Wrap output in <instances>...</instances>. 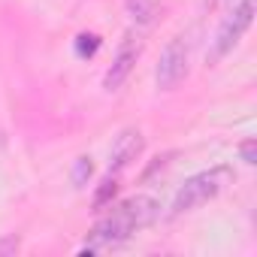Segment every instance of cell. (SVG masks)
<instances>
[{
  "mask_svg": "<svg viewBox=\"0 0 257 257\" xmlns=\"http://www.w3.org/2000/svg\"><path fill=\"white\" fill-rule=\"evenodd\" d=\"M239 158H242V164L251 167V164L257 161V143H254V140H245V143L239 146Z\"/></svg>",
  "mask_w": 257,
  "mask_h": 257,
  "instance_id": "12",
  "label": "cell"
},
{
  "mask_svg": "<svg viewBox=\"0 0 257 257\" xmlns=\"http://www.w3.org/2000/svg\"><path fill=\"white\" fill-rule=\"evenodd\" d=\"M115 194H118V182H115V176H109V179L97 188V194H94V209H97V212H103Z\"/></svg>",
  "mask_w": 257,
  "mask_h": 257,
  "instance_id": "8",
  "label": "cell"
},
{
  "mask_svg": "<svg viewBox=\"0 0 257 257\" xmlns=\"http://www.w3.org/2000/svg\"><path fill=\"white\" fill-rule=\"evenodd\" d=\"M230 179H233V173H230L227 167H212V170H206V173L191 176V179L176 191L173 215H185V212H191V209H197V206L215 200V197L230 185Z\"/></svg>",
  "mask_w": 257,
  "mask_h": 257,
  "instance_id": "2",
  "label": "cell"
},
{
  "mask_svg": "<svg viewBox=\"0 0 257 257\" xmlns=\"http://www.w3.org/2000/svg\"><path fill=\"white\" fill-rule=\"evenodd\" d=\"M19 248H22V239H19L16 233H10V236L0 239V257H13Z\"/></svg>",
  "mask_w": 257,
  "mask_h": 257,
  "instance_id": "11",
  "label": "cell"
},
{
  "mask_svg": "<svg viewBox=\"0 0 257 257\" xmlns=\"http://www.w3.org/2000/svg\"><path fill=\"white\" fill-rule=\"evenodd\" d=\"M161 218V206H158V200H152V197H131V200H124L115 212H109L94 230H91V236H88V245L82 248V251H103V248H115V245H121V242H127L137 230H143V227H149V224H155Z\"/></svg>",
  "mask_w": 257,
  "mask_h": 257,
  "instance_id": "1",
  "label": "cell"
},
{
  "mask_svg": "<svg viewBox=\"0 0 257 257\" xmlns=\"http://www.w3.org/2000/svg\"><path fill=\"white\" fill-rule=\"evenodd\" d=\"M137 58H140V43H137L134 37H127V40L121 43V49H118V55H115V61H112V67H109V73L103 76L106 91H118V88L127 82V76H131Z\"/></svg>",
  "mask_w": 257,
  "mask_h": 257,
  "instance_id": "6",
  "label": "cell"
},
{
  "mask_svg": "<svg viewBox=\"0 0 257 257\" xmlns=\"http://www.w3.org/2000/svg\"><path fill=\"white\" fill-rule=\"evenodd\" d=\"M91 158H76V167H73V182L76 188H85V182L91 179Z\"/></svg>",
  "mask_w": 257,
  "mask_h": 257,
  "instance_id": "10",
  "label": "cell"
},
{
  "mask_svg": "<svg viewBox=\"0 0 257 257\" xmlns=\"http://www.w3.org/2000/svg\"><path fill=\"white\" fill-rule=\"evenodd\" d=\"M143 149H146V137H143V131H137V127H127V131L115 140V146H112V161H109V173H121V170H127L140 155H143Z\"/></svg>",
  "mask_w": 257,
  "mask_h": 257,
  "instance_id": "5",
  "label": "cell"
},
{
  "mask_svg": "<svg viewBox=\"0 0 257 257\" xmlns=\"http://www.w3.org/2000/svg\"><path fill=\"white\" fill-rule=\"evenodd\" d=\"M97 49H100V37H97V34H79V37H76V52H79L82 58H91Z\"/></svg>",
  "mask_w": 257,
  "mask_h": 257,
  "instance_id": "9",
  "label": "cell"
},
{
  "mask_svg": "<svg viewBox=\"0 0 257 257\" xmlns=\"http://www.w3.org/2000/svg\"><path fill=\"white\" fill-rule=\"evenodd\" d=\"M127 13L137 25H152L158 16V0H127Z\"/></svg>",
  "mask_w": 257,
  "mask_h": 257,
  "instance_id": "7",
  "label": "cell"
},
{
  "mask_svg": "<svg viewBox=\"0 0 257 257\" xmlns=\"http://www.w3.org/2000/svg\"><path fill=\"white\" fill-rule=\"evenodd\" d=\"M203 7H206V10H215V7H218V0H203Z\"/></svg>",
  "mask_w": 257,
  "mask_h": 257,
  "instance_id": "13",
  "label": "cell"
},
{
  "mask_svg": "<svg viewBox=\"0 0 257 257\" xmlns=\"http://www.w3.org/2000/svg\"><path fill=\"white\" fill-rule=\"evenodd\" d=\"M254 22V0H233L230 13L224 16V22L218 25L215 34V46H212V61H221L224 55L233 52V46L245 37V31Z\"/></svg>",
  "mask_w": 257,
  "mask_h": 257,
  "instance_id": "3",
  "label": "cell"
},
{
  "mask_svg": "<svg viewBox=\"0 0 257 257\" xmlns=\"http://www.w3.org/2000/svg\"><path fill=\"white\" fill-rule=\"evenodd\" d=\"M188 64H191V49H188V43H185L182 37L170 40V43L164 46V52H161L158 73H155L158 88H161V91L179 88V85L188 79Z\"/></svg>",
  "mask_w": 257,
  "mask_h": 257,
  "instance_id": "4",
  "label": "cell"
}]
</instances>
